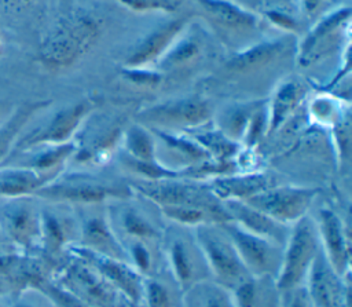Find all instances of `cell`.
I'll list each match as a JSON object with an SVG mask.
<instances>
[{
  "mask_svg": "<svg viewBox=\"0 0 352 307\" xmlns=\"http://www.w3.org/2000/svg\"><path fill=\"white\" fill-rule=\"evenodd\" d=\"M319 190L307 186H271L243 202L267 213L275 220L292 226L308 215Z\"/></svg>",
  "mask_w": 352,
  "mask_h": 307,
  "instance_id": "obj_12",
  "label": "cell"
},
{
  "mask_svg": "<svg viewBox=\"0 0 352 307\" xmlns=\"http://www.w3.org/2000/svg\"><path fill=\"white\" fill-rule=\"evenodd\" d=\"M268 118H267V102H264L252 116L242 139V147L253 149L264 136H267Z\"/></svg>",
  "mask_w": 352,
  "mask_h": 307,
  "instance_id": "obj_39",
  "label": "cell"
},
{
  "mask_svg": "<svg viewBox=\"0 0 352 307\" xmlns=\"http://www.w3.org/2000/svg\"><path fill=\"white\" fill-rule=\"evenodd\" d=\"M66 253H72L94 267L128 300L132 307H142L144 277L140 275L126 260L100 255L76 244L69 246Z\"/></svg>",
  "mask_w": 352,
  "mask_h": 307,
  "instance_id": "obj_15",
  "label": "cell"
},
{
  "mask_svg": "<svg viewBox=\"0 0 352 307\" xmlns=\"http://www.w3.org/2000/svg\"><path fill=\"white\" fill-rule=\"evenodd\" d=\"M41 201V200H40ZM70 205L41 201L40 256L55 267L78 241V220Z\"/></svg>",
  "mask_w": 352,
  "mask_h": 307,
  "instance_id": "obj_10",
  "label": "cell"
},
{
  "mask_svg": "<svg viewBox=\"0 0 352 307\" xmlns=\"http://www.w3.org/2000/svg\"><path fill=\"white\" fill-rule=\"evenodd\" d=\"M0 307H6V304H4V299H0Z\"/></svg>",
  "mask_w": 352,
  "mask_h": 307,
  "instance_id": "obj_49",
  "label": "cell"
},
{
  "mask_svg": "<svg viewBox=\"0 0 352 307\" xmlns=\"http://www.w3.org/2000/svg\"><path fill=\"white\" fill-rule=\"evenodd\" d=\"M320 252L318 230L309 215L292 224L289 237L283 245L282 264L276 277L279 290L305 285L308 273Z\"/></svg>",
  "mask_w": 352,
  "mask_h": 307,
  "instance_id": "obj_5",
  "label": "cell"
},
{
  "mask_svg": "<svg viewBox=\"0 0 352 307\" xmlns=\"http://www.w3.org/2000/svg\"><path fill=\"white\" fill-rule=\"evenodd\" d=\"M128 184L132 191L139 193L157 207H202L212 211L220 223L230 220L224 202L214 195L208 183H201L194 179H133Z\"/></svg>",
  "mask_w": 352,
  "mask_h": 307,
  "instance_id": "obj_3",
  "label": "cell"
},
{
  "mask_svg": "<svg viewBox=\"0 0 352 307\" xmlns=\"http://www.w3.org/2000/svg\"><path fill=\"white\" fill-rule=\"evenodd\" d=\"M346 110L348 109H342V105L338 102L337 98L329 94H322L312 98L308 105L311 120L319 125L326 127H333Z\"/></svg>",
  "mask_w": 352,
  "mask_h": 307,
  "instance_id": "obj_37",
  "label": "cell"
},
{
  "mask_svg": "<svg viewBox=\"0 0 352 307\" xmlns=\"http://www.w3.org/2000/svg\"><path fill=\"white\" fill-rule=\"evenodd\" d=\"M192 235L214 282L231 290L250 275L220 223L194 227Z\"/></svg>",
  "mask_w": 352,
  "mask_h": 307,
  "instance_id": "obj_6",
  "label": "cell"
},
{
  "mask_svg": "<svg viewBox=\"0 0 352 307\" xmlns=\"http://www.w3.org/2000/svg\"><path fill=\"white\" fill-rule=\"evenodd\" d=\"M279 307H314L312 299L305 285H298L280 290Z\"/></svg>",
  "mask_w": 352,
  "mask_h": 307,
  "instance_id": "obj_44",
  "label": "cell"
},
{
  "mask_svg": "<svg viewBox=\"0 0 352 307\" xmlns=\"http://www.w3.org/2000/svg\"><path fill=\"white\" fill-rule=\"evenodd\" d=\"M264 103V100H248L235 102L224 106L216 116L214 127H217L228 138L239 142L245 136L246 128L254 112Z\"/></svg>",
  "mask_w": 352,
  "mask_h": 307,
  "instance_id": "obj_30",
  "label": "cell"
},
{
  "mask_svg": "<svg viewBox=\"0 0 352 307\" xmlns=\"http://www.w3.org/2000/svg\"><path fill=\"white\" fill-rule=\"evenodd\" d=\"M142 307H183V297L177 299L175 290L157 275L144 277Z\"/></svg>",
  "mask_w": 352,
  "mask_h": 307,
  "instance_id": "obj_36",
  "label": "cell"
},
{
  "mask_svg": "<svg viewBox=\"0 0 352 307\" xmlns=\"http://www.w3.org/2000/svg\"><path fill=\"white\" fill-rule=\"evenodd\" d=\"M50 278L87 307H132L94 267L72 253L52 268Z\"/></svg>",
  "mask_w": 352,
  "mask_h": 307,
  "instance_id": "obj_2",
  "label": "cell"
},
{
  "mask_svg": "<svg viewBox=\"0 0 352 307\" xmlns=\"http://www.w3.org/2000/svg\"><path fill=\"white\" fill-rule=\"evenodd\" d=\"M297 50V40L292 33L250 44L235 52L226 69L232 73H250L280 61L287 52Z\"/></svg>",
  "mask_w": 352,
  "mask_h": 307,
  "instance_id": "obj_19",
  "label": "cell"
},
{
  "mask_svg": "<svg viewBox=\"0 0 352 307\" xmlns=\"http://www.w3.org/2000/svg\"><path fill=\"white\" fill-rule=\"evenodd\" d=\"M235 307H279L280 290L270 275H249L231 289Z\"/></svg>",
  "mask_w": 352,
  "mask_h": 307,
  "instance_id": "obj_28",
  "label": "cell"
},
{
  "mask_svg": "<svg viewBox=\"0 0 352 307\" xmlns=\"http://www.w3.org/2000/svg\"><path fill=\"white\" fill-rule=\"evenodd\" d=\"M10 251H15V249L8 244V241L6 240V237L3 235V233H1V230H0V253L10 252Z\"/></svg>",
  "mask_w": 352,
  "mask_h": 307,
  "instance_id": "obj_48",
  "label": "cell"
},
{
  "mask_svg": "<svg viewBox=\"0 0 352 307\" xmlns=\"http://www.w3.org/2000/svg\"><path fill=\"white\" fill-rule=\"evenodd\" d=\"M164 255L172 278L184 295L194 285L209 279V268L192 235L180 231L162 233Z\"/></svg>",
  "mask_w": 352,
  "mask_h": 307,
  "instance_id": "obj_9",
  "label": "cell"
},
{
  "mask_svg": "<svg viewBox=\"0 0 352 307\" xmlns=\"http://www.w3.org/2000/svg\"><path fill=\"white\" fill-rule=\"evenodd\" d=\"M122 77L132 85L139 88H155L162 81V74L150 67H122Z\"/></svg>",
  "mask_w": 352,
  "mask_h": 307,
  "instance_id": "obj_40",
  "label": "cell"
},
{
  "mask_svg": "<svg viewBox=\"0 0 352 307\" xmlns=\"http://www.w3.org/2000/svg\"><path fill=\"white\" fill-rule=\"evenodd\" d=\"M124 154L138 161H158L155 154V138L150 128L140 123L128 125L121 138Z\"/></svg>",
  "mask_w": 352,
  "mask_h": 307,
  "instance_id": "obj_32",
  "label": "cell"
},
{
  "mask_svg": "<svg viewBox=\"0 0 352 307\" xmlns=\"http://www.w3.org/2000/svg\"><path fill=\"white\" fill-rule=\"evenodd\" d=\"M40 209L34 195L0 197V230L15 251L40 255Z\"/></svg>",
  "mask_w": 352,
  "mask_h": 307,
  "instance_id": "obj_7",
  "label": "cell"
},
{
  "mask_svg": "<svg viewBox=\"0 0 352 307\" xmlns=\"http://www.w3.org/2000/svg\"><path fill=\"white\" fill-rule=\"evenodd\" d=\"M74 140L58 145H38L21 150H11L1 165L30 168L37 172H63L66 164L74 157Z\"/></svg>",
  "mask_w": 352,
  "mask_h": 307,
  "instance_id": "obj_20",
  "label": "cell"
},
{
  "mask_svg": "<svg viewBox=\"0 0 352 307\" xmlns=\"http://www.w3.org/2000/svg\"><path fill=\"white\" fill-rule=\"evenodd\" d=\"M133 194L129 184L106 183L80 173H60L41 187L34 197L45 202L76 207L100 205L103 202L128 200Z\"/></svg>",
  "mask_w": 352,
  "mask_h": 307,
  "instance_id": "obj_4",
  "label": "cell"
},
{
  "mask_svg": "<svg viewBox=\"0 0 352 307\" xmlns=\"http://www.w3.org/2000/svg\"><path fill=\"white\" fill-rule=\"evenodd\" d=\"M210 190L221 201H245L252 195L275 184L274 179L263 172H232L208 180Z\"/></svg>",
  "mask_w": 352,
  "mask_h": 307,
  "instance_id": "obj_24",
  "label": "cell"
},
{
  "mask_svg": "<svg viewBox=\"0 0 352 307\" xmlns=\"http://www.w3.org/2000/svg\"><path fill=\"white\" fill-rule=\"evenodd\" d=\"M206 17L219 28L230 32H252L260 25L258 17L231 0H197Z\"/></svg>",
  "mask_w": 352,
  "mask_h": 307,
  "instance_id": "obj_26",
  "label": "cell"
},
{
  "mask_svg": "<svg viewBox=\"0 0 352 307\" xmlns=\"http://www.w3.org/2000/svg\"><path fill=\"white\" fill-rule=\"evenodd\" d=\"M198 134H190L209 154L210 158L219 161H232L236 160L242 151V145L226 134H223L217 127L202 129L198 128Z\"/></svg>",
  "mask_w": 352,
  "mask_h": 307,
  "instance_id": "obj_34",
  "label": "cell"
},
{
  "mask_svg": "<svg viewBox=\"0 0 352 307\" xmlns=\"http://www.w3.org/2000/svg\"><path fill=\"white\" fill-rule=\"evenodd\" d=\"M220 226L230 237L250 275H270L276 279L282 264V245L249 233L231 220L220 223Z\"/></svg>",
  "mask_w": 352,
  "mask_h": 307,
  "instance_id": "obj_13",
  "label": "cell"
},
{
  "mask_svg": "<svg viewBox=\"0 0 352 307\" xmlns=\"http://www.w3.org/2000/svg\"><path fill=\"white\" fill-rule=\"evenodd\" d=\"M352 10L349 6L338 7L322 15L309 29L305 37L297 43V61L301 66L330 55L333 50L342 41V36L348 33Z\"/></svg>",
  "mask_w": 352,
  "mask_h": 307,
  "instance_id": "obj_14",
  "label": "cell"
},
{
  "mask_svg": "<svg viewBox=\"0 0 352 307\" xmlns=\"http://www.w3.org/2000/svg\"><path fill=\"white\" fill-rule=\"evenodd\" d=\"M128 263L143 277L154 275V255L147 241L128 240L122 242Z\"/></svg>",
  "mask_w": 352,
  "mask_h": 307,
  "instance_id": "obj_38",
  "label": "cell"
},
{
  "mask_svg": "<svg viewBox=\"0 0 352 307\" xmlns=\"http://www.w3.org/2000/svg\"><path fill=\"white\" fill-rule=\"evenodd\" d=\"M183 307H235V304L230 289L206 279L183 295Z\"/></svg>",
  "mask_w": 352,
  "mask_h": 307,
  "instance_id": "obj_33",
  "label": "cell"
},
{
  "mask_svg": "<svg viewBox=\"0 0 352 307\" xmlns=\"http://www.w3.org/2000/svg\"><path fill=\"white\" fill-rule=\"evenodd\" d=\"M10 295H11V286L3 277H0V299H6Z\"/></svg>",
  "mask_w": 352,
  "mask_h": 307,
  "instance_id": "obj_47",
  "label": "cell"
},
{
  "mask_svg": "<svg viewBox=\"0 0 352 307\" xmlns=\"http://www.w3.org/2000/svg\"><path fill=\"white\" fill-rule=\"evenodd\" d=\"M267 15H268V18L276 26H279V28H282L285 30L290 32V30H293L296 28L294 19L290 15H287V14H283V12H279V11H270Z\"/></svg>",
  "mask_w": 352,
  "mask_h": 307,
  "instance_id": "obj_45",
  "label": "cell"
},
{
  "mask_svg": "<svg viewBox=\"0 0 352 307\" xmlns=\"http://www.w3.org/2000/svg\"><path fill=\"white\" fill-rule=\"evenodd\" d=\"M307 88L298 80H285L275 88L271 99L267 102L268 128L267 136L274 135L294 114L305 99Z\"/></svg>",
  "mask_w": 352,
  "mask_h": 307,
  "instance_id": "obj_25",
  "label": "cell"
},
{
  "mask_svg": "<svg viewBox=\"0 0 352 307\" xmlns=\"http://www.w3.org/2000/svg\"><path fill=\"white\" fill-rule=\"evenodd\" d=\"M150 129L155 138L157 147H164L168 153H170L168 154V160L164 161V165L168 168L184 171L191 165L210 158L204 147L186 132H172L155 128Z\"/></svg>",
  "mask_w": 352,
  "mask_h": 307,
  "instance_id": "obj_23",
  "label": "cell"
},
{
  "mask_svg": "<svg viewBox=\"0 0 352 307\" xmlns=\"http://www.w3.org/2000/svg\"><path fill=\"white\" fill-rule=\"evenodd\" d=\"M318 230L320 251L341 278L351 274V244L345 224L331 208H320L314 219Z\"/></svg>",
  "mask_w": 352,
  "mask_h": 307,
  "instance_id": "obj_16",
  "label": "cell"
},
{
  "mask_svg": "<svg viewBox=\"0 0 352 307\" xmlns=\"http://www.w3.org/2000/svg\"><path fill=\"white\" fill-rule=\"evenodd\" d=\"M204 44L199 36L187 29L175 40L168 51L155 63L162 70H177L192 65L202 54Z\"/></svg>",
  "mask_w": 352,
  "mask_h": 307,
  "instance_id": "obj_31",
  "label": "cell"
},
{
  "mask_svg": "<svg viewBox=\"0 0 352 307\" xmlns=\"http://www.w3.org/2000/svg\"><path fill=\"white\" fill-rule=\"evenodd\" d=\"M51 103L52 102L48 99L23 102L10 113L3 124H0V165L10 154L15 140L25 131V127L33 118V116L51 106Z\"/></svg>",
  "mask_w": 352,
  "mask_h": 307,
  "instance_id": "obj_29",
  "label": "cell"
},
{
  "mask_svg": "<svg viewBox=\"0 0 352 307\" xmlns=\"http://www.w3.org/2000/svg\"><path fill=\"white\" fill-rule=\"evenodd\" d=\"M162 216L182 227H198L202 224H214L220 223L217 216L202 207L194 205H164L158 207Z\"/></svg>",
  "mask_w": 352,
  "mask_h": 307,
  "instance_id": "obj_35",
  "label": "cell"
},
{
  "mask_svg": "<svg viewBox=\"0 0 352 307\" xmlns=\"http://www.w3.org/2000/svg\"><path fill=\"white\" fill-rule=\"evenodd\" d=\"M187 18H175L154 28L129 48L124 66L148 67L150 65L157 63L175 40L187 29Z\"/></svg>",
  "mask_w": 352,
  "mask_h": 307,
  "instance_id": "obj_18",
  "label": "cell"
},
{
  "mask_svg": "<svg viewBox=\"0 0 352 307\" xmlns=\"http://www.w3.org/2000/svg\"><path fill=\"white\" fill-rule=\"evenodd\" d=\"M230 216V220L236 223L243 230L267 238L279 245H285L292 226L283 224L267 213L250 207L249 204L238 200L223 201Z\"/></svg>",
  "mask_w": 352,
  "mask_h": 307,
  "instance_id": "obj_22",
  "label": "cell"
},
{
  "mask_svg": "<svg viewBox=\"0 0 352 307\" xmlns=\"http://www.w3.org/2000/svg\"><path fill=\"white\" fill-rule=\"evenodd\" d=\"M62 172H37L30 168L0 165V197L34 195Z\"/></svg>",
  "mask_w": 352,
  "mask_h": 307,
  "instance_id": "obj_27",
  "label": "cell"
},
{
  "mask_svg": "<svg viewBox=\"0 0 352 307\" xmlns=\"http://www.w3.org/2000/svg\"><path fill=\"white\" fill-rule=\"evenodd\" d=\"M212 117V105L205 98L188 95L142 109L138 113V123L147 128L188 132L205 127Z\"/></svg>",
  "mask_w": 352,
  "mask_h": 307,
  "instance_id": "obj_8",
  "label": "cell"
},
{
  "mask_svg": "<svg viewBox=\"0 0 352 307\" xmlns=\"http://www.w3.org/2000/svg\"><path fill=\"white\" fill-rule=\"evenodd\" d=\"M324 3L326 0H301V7L308 17H314L318 14L319 10L323 8Z\"/></svg>",
  "mask_w": 352,
  "mask_h": 307,
  "instance_id": "obj_46",
  "label": "cell"
},
{
  "mask_svg": "<svg viewBox=\"0 0 352 307\" xmlns=\"http://www.w3.org/2000/svg\"><path fill=\"white\" fill-rule=\"evenodd\" d=\"M128 200H117V204L106 211L110 224L121 242L128 240L160 241L164 230L136 207L128 204Z\"/></svg>",
  "mask_w": 352,
  "mask_h": 307,
  "instance_id": "obj_21",
  "label": "cell"
},
{
  "mask_svg": "<svg viewBox=\"0 0 352 307\" xmlns=\"http://www.w3.org/2000/svg\"><path fill=\"white\" fill-rule=\"evenodd\" d=\"M92 207L94 205L78 207L84 211H76L78 220V241L76 245L100 255L126 260L124 245L114 233L107 212L92 211Z\"/></svg>",
  "mask_w": 352,
  "mask_h": 307,
  "instance_id": "obj_17",
  "label": "cell"
},
{
  "mask_svg": "<svg viewBox=\"0 0 352 307\" xmlns=\"http://www.w3.org/2000/svg\"><path fill=\"white\" fill-rule=\"evenodd\" d=\"M334 132V142L337 147L338 157L348 160L349 157V142H351V124H349V110H346L342 117L331 127Z\"/></svg>",
  "mask_w": 352,
  "mask_h": 307,
  "instance_id": "obj_43",
  "label": "cell"
},
{
  "mask_svg": "<svg viewBox=\"0 0 352 307\" xmlns=\"http://www.w3.org/2000/svg\"><path fill=\"white\" fill-rule=\"evenodd\" d=\"M102 30L103 23L94 14H73L45 36L38 48V59L48 69H67L96 45Z\"/></svg>",
  "mask_w": 352,
  "mask_h": 307,
  "instance_id": "obj_1",
  "label": "cell"
},
{
  "mask_svg": "<svg viewBox=\"0 0 352 307\" xmlns=\"http://www.w3.org/2000/svg\"><path fill=\"white\" fill-rule=\"evenodd\" d=\"M124 7L138 12H175L184 0H117Z\"/></svg>",
  "mask_w": 352,
  "mask_h": 307,
  "instance_id": "obj_42",
  "label": "cell"
},
{
  "mask_svg": "<svg viewBox=\"0 0 352 307\" xmlns=\"http://www.w3.org/2000/svg\"><path fill=\"white\" fill-rule=\"evenodd\" d=\"M6 307H55L50 299L36 288H26L4 299Z\"/></svg>",
  "mask_w": 352,
  "mask_h": 307,
  "instance_id": "obj_41",
  "label": "cell"
},
{
  "mask_svg": "<svg viewBox=\"0 0 352 307\" xmlns=\"http://www.w3.org/2000/svg\"><path fill=\"white\" fill-rule=\"evenodd\" d=\"M94 105L89 100H80L52 113L45 121L29 131H23L12 150L28 149L38 145H58L74 140L84 123L89 118Z\"/></svg>",
  "mask_w": 352,
  "mask_h": 307,
  "instance_id": "obj_11",
  "label": "cell"
}]
</instances>
